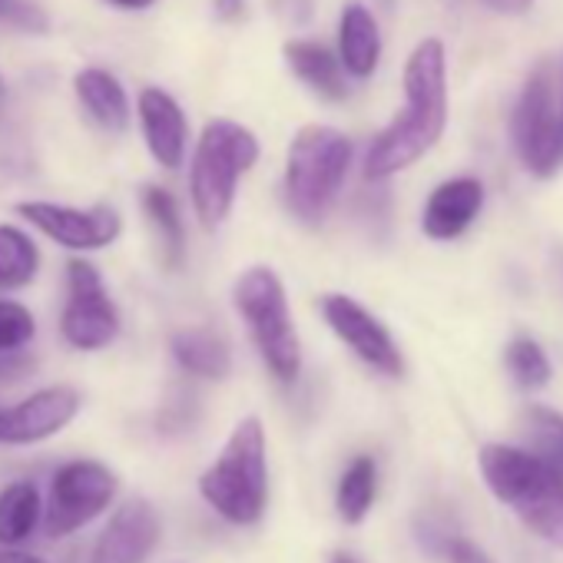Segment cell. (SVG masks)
Returning a JSON list of instances; mask_svg holds the SVG:
<instances>
[{
	"label": "cell",
	"mask_w": 563,
	"mask_h": 563,
	"mask_svg": "<svg viewBox=\"0 0 563 563\" xmlns=\"http://www.w3.org/2000/svg\"><path fill=\"white\" fill-rule=\"evenodd\" d=\"M484 206V186L474 176H457L441 183L428 202H424V216H421V229L428 239L434 242H451L461 232H467V225L477 219Z\"/></svg>",
	"instance_id": "9a60e30c"
},
{
	"label": "cell",
	"mask_w": 563,
	"mask_h": 563,
	"mask_svg": "<svg viewBox=\"0 0 563 563\" xmlns=\"http://www.w3.org/2000/svg\"><path fill=\"white\" fill-rule=\"evenodd\" d=\"M329 329L368 365L375 368L378 375L385 378H401L405 375V358L391 339V332L362 306L355 302L352 296H342V292H329L322 296L319 302Z\"/></svg>",
	"instance_id": "8fae6325"
},
{
	"label": "cell",
	"mask_w": 563,
	"mask_h": 563,
	"mask_svg": "<svg viewBox=\"0 0 563 563\" xmlns=\"http://www.w3.org/2000/svg\"><path fill=\"white\" fill-rule=\"evenodd\" d=\"M448 126V57L444 44L421 41L405 64V110L385 126L365 156L368 179H388L415 166Z\"/></svg>",
	"instance_id": "6da1fadb"
},
{
	"label": "cell",
	"mask_w": 563,
	"mask_h": 563,
	"mask_svg": "<svg viewBox=\"0 0 563 563\" xmlns=\"http://www.w3.org/2000/svg\"><path fill=\"white\" fill-rule=\"evenodd\" d=\"M527 431H530V441H533L540 461L563 477V415H556L550 408H530Z\"/></svg>",
	"instance_id": "cb8c5ba5"
},
{
	"label": "cell",
	"mask_w": 563,
	"mask_h": 563,
	"mask_svg": "<svg viewBox=\"0 0 563 563\" xmlns=\"http://www.w3.org/2000/svg\"><path fill=\"white\" fill-rule=\"evenodd\" d=\"M41 252L37 242L18 229L0 222V292H21L37 278Z\"/></svg>",
	"instance_id": "44dd1931"
},
{
	"label": "cell",
	"mask_w": 563,
	"mask_h": 563,
	"mask_svg": "<svg viewBox=\"0 0 563 563\" xmlns=\"http://www.w3.org/2000/svg\"><path fill=\"white\" fill-rule=\"evenodd\" d=\"M113 8H123V11H146V8H153L156 0H110Z\"/></svg>",
	"instance_id": "1f68e13d"
},
{
	"label": "cell",
	"mask_w": 563,
	"mask_h": 563,
	"mask_svg": "<svg viewBox=\"0 0 563 563\" xmlns=\"http://www.w3.org/2000/svg\"><path fill=\"white\" fill-rule=\"evenodd\" d=\"M375 494H378V464H375V457L358 454L339 477V490H335L339 517L352 527L362 523L372 514Z\"/></svg>",
	"instance_id": "7402d4cb"
},
{
	"label": "cell",
	"mask_w": 563,
	"mask_h": 563,
	"mask_svg": "<svg viewBox=\"0 0 563 563\" xmlns=\"http://www.w3.org/2000/svg\"><path fill=\"white\" fill-rule=\"evenodd\" d=\"M163 537V520L146 497H126L100 530L90 563H146Z\"/></svg>",
	"instance_id": "4fadbf2b"
},
{
	"label": "cell",
	"mask_w": 563,
	"mask_h": 563,
	"mask_svg": "<svg viewBox=\"0 0 563 563\" xmlns=\"http://www.w3.org/2000/svg\"><path fill=\"white\" fill-rule=\"evenodd\" d=\"M232 306L245 322L249 339L272 378H278L282 385L296 382L302 372V342L278 272L268 265L245 268L232 286Z\"/></svg>",
	"instance_id": "5b68a950"
},
{
	"label": "cell",
	"mask_w": 563,
	"mask_h": 563,
	"mask_svg": "<svg viewBox=\"0 0 563 563\" xmlns=\"http://www.w3.org/2000/svg\"><path fill=\"white\" fill-rule=\"evenodd\" d=\"M0 27H14L24 34H44L51 24H47V14L37 4H31V0H0Z\"/></svg>",
	"instance_id": "4316f807"
},
{
	"label": "cell",
	"mask_w": 563,
	"mask_h": 563,
	"mask_svg": "<svg viewBox=\"0 0 563 563\" xmlns=\"http://www.w3.org/2000/svg\"><path fill=\"white\" fill-rule=\"evenodd\" d=\"M352 153V140L335 126L312 123L296 133L286 156L282 192H286V206L299 222L316 225L329 216L349 179Z\"/></svg>",
	"instance_id": "8992f818"
},
{
	"label": "cell",
	"mask_w": 563,
	"mask_h": 563,
	"mask_svg": "<svg viewBox=\"0 0 563 563\" xmlns=\"http://www.w3.org/2000/svg\"><path fill=\"white\" fill-rule=\"evenodd\" d=\"M140 126L150 156L163 169H179L186 159V143H189V123L183 107L159 87H146L136 100Z\"/></svg>",
	"instance_id": "5bb4252c"
},
{
	"label": "cell",
	"mask_w": 563,
	"mask_h": 563,
	"mask_svg": "<svg viewBox=\"0 0 563 563\" xmlns=\"http://www.w3.org/2000/svg\"><path fill=\"white\" fill-rule=\"evenodd\" d=\"M67 306L60 312V335L77 352H100L120 335V309L113 306L100 268L87 258L67 262Z\"/></svg>",
	"instance_id": "9c48e42d"
},
{
	"label": "cell",
	"mask_w": 563,
	"mask_h": 563,
	"mask_svg": "<svg viewBox=\"0 0 563 563\" xmlns=\"http://www.w3.org/2000/svg\"><path fill=\"white\" fill-rule=\"evenodd\" d=\"M120 477L110 464L93 457H77L57 467L51 494L44 500V530L51 537H70L80 527L93 523L117 500Z\"/></svg>",
	"instance_id": "ba28073f"
},
{
	"label": "cell",
	"mask_w": 563,
	"mask_h": 563,
	"mask_svg": "<svg viewBox=\"0 0 563 563\" xmlns=\"http://www.w3.org/2000/svg\"><path fill=\"white\" fill-rule=\"evenodd\" d=\"M507 368L517 378L520 388H543L550 382V362L543 355V349L533 339H514L507 349Z\"/></svg>",
	"instance_id": "d4e9b609"
},
{
	"label": "cell",
	"mask_w": 563,
	"mask_h": 563,
	"mask_svg": "<svg viewBox=\"0 0 563 563\" xmlns=\"http://www.w3.org/2000/svg\"><path fill=\"white\" fill-rule=\"evenodd\" d=\"M18 212L47 239L70 252H97L107 249L120 239L123 219L113 206L97 202L90 209L80 206H64V202H47V199H31L18 202Z\"/></svg>",
	"instance_id": "30bf717a"
},
{
	"label": "cell",
	"mask_w": 563,
	"mask_h": 563,
	"mask_svg": "<svg viewBox=\"0 0 563 563\" xmlns=\"http://www.w3.org/2000/svg\"><path fill=\"white\" fill-rule=\"evenodd\" d=\"M0 93H4V77H0Z\"/></svg>",
	"instance_id": "836d02e7"
},
{
	"label": "cell",
	"mask_w": 563,
	"mask_h": 563,
	"mask_svg": "<svg viewBox=\"0 0 563 563\" xmlns=\"http://www.w3.org/2000/svg\"><path fill=\"white\" fill-rule=\"evenodd\" d=\"M34 335H37L34 312L14 299H0V355H14L27 349Z\"/></svg>",
	"instance_id": "484cf974"
},
{
	"label": "cell",
	"mask_w": 563,
	"mask_h": 563,
	"mask_svg": "<svg viewBox=\"0 0 563 563\" xmlns=\"http://www.w3.org/2000/svg\"><path fill=\"white\" fill-rule=\"evenodd\" d=\"M332 563H355V560H352V556H345V553H339V556H335Z\"/></svg>",
	"instance_id": "d6a6232c"
},
{
	"label": "cell",
	"mask_w": 563,
	"mask_h": 563,
	"mask_svg": "<svg viewBox=\"0 0 563 563\" xmlns=\"http://www.w3.org/2000/svg\"><path fill=\"white\" fill-rule=\"evenodd\" d=\"M444 556H448L451 563H490L471 540H461V537H451V540L444 543Z\"/></svg>",
	"instance_id": "83f0119b"
},
{
	"label": "cell",
	"mask_w": 563,
	"mask_h": 563,
	"mask_svg": "<svg viewBox=\"0 0 563 563\" xmlns=\"http://www.w3.org/2000/svg\"><path fill=\"white\" fill-rule=\"evenodd\" d=\"M0 563H47L37 553H24V550H0Z\"/></svg>",
	"instance_id": "4dcf8cb0"
},
{
	"label": "cell",
	"mask_w": 563,
	"mask_h": 563,
	"mask_svg": "<svg viewBox=\"0 0 563 563\" xmlns=\"http://www.w3.org/2000/svg\"><path fill=\"white\" fill-rule=\"evenodd\" d=\"M382 60V31L375 14L365 4H349L339 24V64L345 77L365 80L378 70Z\"/></svg>",
	"instance_id": "2e32d148"
},
{
	"label": "cell",
	"mask_w": 563,
	"mask_h": 563,
	"mask_svg": "<svg viewBox=\"0 0 563 563\" xmlns=\"http://www.w3.org/2000/svg\"><path fill=\"white\" fill-rule=\"evenodd\" d=\"M484 4L497 14H523V11H530L533 0H484Z\"/></svg>",
	"instance_id": "f1b7e54d"
},
{
	"label": "cell",
	"mask_w": 563,
	"mask_h": 563,
	"mask_svg": "<svg viewBox=\"0 0 563 563\" xmlns=\"http://www.w3.org/2000/svg\"><path fill=\"white\" fill-rule=\"evenodd\" d=\"M169 352H173L176 365L186 375H196V378L222 382L232 372L229 345L209 329H176L173 339H169Z\"/></svg>",
	"instance_id": "d6986e66"
},
{
	"label": "cell",
	"mask_w": 563,
	"mask_h": 563,
	"mask_svg": "<svg viewBox=\"0 0 563 563\" xmlns=\"http://www.w3.org/2000/svg\"><path fill=\"white\" fill-rule=\"evenodd\" d=\"M74 93L100 130L123 133L130 126V97L110 70H103V67L80 70L74 77Z\"/></svg>",
	"instance_id": "e0dca14e"
},
{
	"label": "cell",
	"mask_w": 563,
	"mask_h": 563,
	"mask_svg": "<svg viewBox=\"0 0 563 563\" xmlns=\"http://www.w3.org/2000/svg\"><path fill=\"white\" fill-rule=\"evenodd\" d=\"M80 408L84 398L74 385H47L14 408H0V444H41L57 438Z\"/></svg>",
	"instance_id": "7c38bea8"
},
{
	"label": "cell",
	"mask_w": 563,
	"mask_h": 563,
	"mask_svg": "<svg viewBox=\"0 0 563 563\" xmlns=\"http://www.w3.org/2000/svg\"><path fill=\"white\" fill-rule=\"evenodd\" d=\"M41 520H44V497L37 484L14 481L8 487H0V547L18 550L24 540L34 537Z\"/></svg>",
	"instance_id": "ffe728a7"
},
{
	"label": "cell",
	"mask_w": 563,
	"mask_h": 563,
	"mask_svg": "<svg viewBox=\"0 0 563 563\" xmlns=\"http://www.w3.org/2000/svg\"><path fill=\"white\" fill-rule=\"evenodd\" d=\"M143 209L159 235L163 245V262L169 268H179L186 258V229H183V216H179V202L173 199V192L159 189V186H146L143 189Z\"/></svg>",
	"instance_id": "603a6c76"
},
{
	"label": "cell",
	"mask_w": 563,
	"mask_h": 563,
	"mask_svg": "<svg viewBox=\"0 0 563 563\" xmlns=\"http://www.w3.org/2000/svg\"><path fill=\"white\" fill-rule=\"evenodd\" d=\"M477 464L490 494L507 504L540 540L563 550V477L537 454L510 444H484Z\"/></svg>",
	"instance_id": "3957f363"
},
{
	"label": "cell",
	"mask_w": 563,
	"mask_h": 563,
	"mask_svg": "<svg viewBox=\"0 0 563 563\" xmlns=\"http://www.w3.org/2000/svg\"><path fill=\"white\" fill-rule=\"evenodd\" d=\"M258 163V140L235 120H209L189 163V199L199 225L216 232L235 202L239 179Z\"/></svg>",
	"instance_id": "277c9868"
},
{
	"label": "cell",
	"mask_w": 563,
	"mask_h": 563,
	"mask_svg": "<svg viewBox=\"0 0 563 563\" xmlns=\"http://www.w3.org/2000/svg\"><path fill=\"white\" fill-rule=\"evenodd\" d=\"M216 11L225 18V21H239L245 14V4L242 0H216Z\"/></svg>",
	"instance_id": "f546056e"
},
{
	"label": "cell",
	"mask_w": 563,
	"mask_h": 563,
	"mask_svg": "<svg viewBox=\"0 0 563 563\" xmlns=\"http://www.w3.org/2000/svg\"><path fill=\"white\" fill-rule=\"evenodd\" d=\"M286 64L292 67V74L309 87L316 90L319 97L325 100H345L349 93V77L339 64V57L319 44V41H292L286 44Z\"/></svg>",
	"instance_id": "ac0fdd59"
},
{
	"label": "cell",
	"mask_w": 563,
	"mask_h": 563,
	"mask_svg": "<svg viewBox=\"0 0 563 563\" xmlns=\"http://www.w3.org/2000/svg\"><path fill=\"white\" fill-rule=\"evenodd\" d=\"M510 136L517 159L533 176H553L563 166V51L530 70L510 117Z\"/></svg>",
	"instance_id": "52a82bcc"
},
{
	"label": "cell",
	"mask_w": 563,
	"mask_h": 563,
	"mask_svg": "<svg viewBox=\"0 0 563 563\" xmlns=\"http://www.w3.org/2000/svg\"><path fill=\"white\" fill-rule=\"evenodd\" d=\"M258 415H245L225 438L219 457L199 474V497L229 523L252 527L268 507V454Z\"/></svg>",
	"instance_id": "7a4b0ae2"
}]
</instances>
